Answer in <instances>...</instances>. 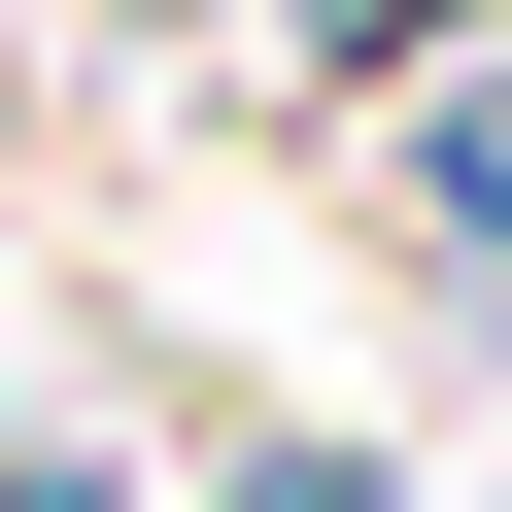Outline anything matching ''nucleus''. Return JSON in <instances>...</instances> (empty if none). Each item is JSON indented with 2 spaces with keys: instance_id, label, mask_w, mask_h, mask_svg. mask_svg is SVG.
I'll return each instance as SVG.
<instances>
[{
  "instance_id": "1",
  "label": "nucleus",
  "mask_w": 512,
  "mask_h": 512,
  "mask_svg": "<svg viewBox=\"0 0 512 512\" xmlns=\"http://www.w3.org/2000/svg\"><path fill=\"white\" fill-rule=\"evenodd\" d=\"M239 512H342V478H239Z\"/></svg>"
}]
</instances>
